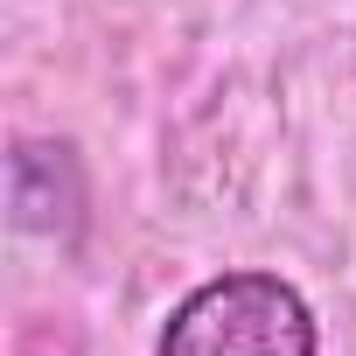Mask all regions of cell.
<instances>
[{"instance_id": "obj_1", "label": "cell", "mask_w": 356, "mask_h": 356, "mask_svg": "<svg viewBox=\"0 0 356 356\" xmlns=\"http://www.w3.org/2000/svg\"><path fill=\"white\" fill-rule=\"evenodd\" d=\"M154 356H321V335L293 280L217 273L175 300Z\"/></svg>"}]
</instances>
